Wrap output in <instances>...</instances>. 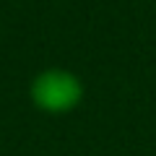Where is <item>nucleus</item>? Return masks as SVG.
I'll return each mask as SVG.
<instances>
[{
  "instance_id": "f257e3e1",
  "label": "nucleus",
  "mask_w": 156,
  "mask_h": 156,
  "mask_svg": "<svg viewBox=\"0 0 156 156\" xmlns=\"http://www.w3.org/2000/svg\"><path fill=\"white\" fill-rule=\"evenodd\" d=\"M83 81L68 68H44L29 86L31 104L47 115H68L83 101Z\"/></svg>"
}]
</instances>
